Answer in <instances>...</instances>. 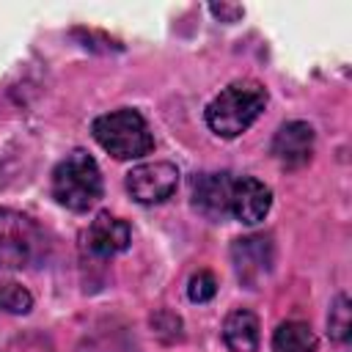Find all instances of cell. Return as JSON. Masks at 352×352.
I'll return each mask as SVG.
<instances>
[{
	"mask_svg": "<svg viewBox=\"0 0 352 352\" xmlns=\"http://www.w3.org/2000/svg\"><path fill=\"white\" fill-rule=\"evenodd\" d=\"M267 107V91L256 80H236L226 85L204 110L206 126L217 138H236L253 126Z\"/></svg>",
	"mask_w": 352,
	"mask_h": 352,
	"instance_id": "6da1fadb",
	"label": "cell"
},
{
	"mask_svg": "<svg viewBox=\"0 0 352 352\" xmlns=\"http://www.w3.org/2000/svg\"><path fill=\"white\" fill-rule=\"evenodd\" d=\"M52 198L72 212H85L102 198V170L88 151L74 148L55 165Z\"/></svg>",
	"mask_w": 352,
	"mask_h": 352,
	"instance_id": "7a4b0ae2",
	"label": "cell"
},
{
	"mask_svg": "<svg viewBox=\"0 0 352 352\" xmlns=\"http://www.w3.org/2000/svg\"><path fill=\"white\" fill-rule=\"evenodd\" d=\"M91 135L116 160H140L154 148V135L146 118L132 107H121L94 118Z\"/></svg>",
	"mask_w": 352,
	"mask_h": 352,
	"instance_id": "3957f363",
	"label": "cell"
},
{
	"mask_svg": "<svg viewBox=\"0 0 352 352\" xmlns=\"http://www.w3.org/2000/svg\"><path fill=\"white\" fill-rule=\"evenodd\" d=\"M47 250L44 231L22 212L0 206V270H25L41 261Z\"/></svg>",
	"mask_w": 352,
	"mask_h": 352,
	"instance_id": "277c9868",
	"label": "cell"
},
{
	"mask_svg": "<svg viewBox=\"0 0 352 352\" xmlns=\"http://www.w3.org/2000/svg\"><path fill=\"white\" fill-rule=\"evenodd\" d=\"M179 187V168L168 160H154L132 168L126 173V190L138 204H162Z\"/></svg>",
	"mask_w": 352,
	"mask_h": 352,
	"instance_id": "5b68a950",
	"label": "cell"
},
{
	"mask_svg": "<svg viewBox=\"0 0 352 352\" xmlns=\"http://www.w3.org/2000/svg\"><path fill=\"white\" fill-rule=\"evenodd\" d=\"M272 206V190L258 182L256 176H234L231 184V201H228V214L236 217L245 226H256L258 220L267 217Z\"/></svg>",
	"mask_w": 352,
	"mask_h": 352,
	"instance_id": "8992f818",
	"label": "cell"
},
{
	"mask_svg": "<svg viewBox=\"0 0 352 352\" xmlns=\"http://www.w3.org/2000/svg\"><path fill=\"white\" fill-rule=\"evenodd\" d=\"M314 143H316V135H314V126L305 124V121H286L275 138H272V157L294 170V168H302L311 162L314 157Z\"/></svg>",
	"mask_w": 352,
	"mask_h": 352,
	"instance_id": "52a82bcc",
	"label": "cell"
},
{
	"mask_svg": "<svg viewBox=\"0 0 352 352\" xmlns=\"http://www.w3.org/2000/svg\"><path fill=\"white\" fill-rule=\"evenodd\" d=\"M231 184L234 173L220 170V173H201L192 182V206L209 217V220H226L228 214V201H231Z\"/></svg>",
	"mask_w": 352,
	"mask_h": 352,
	"instance_id": "ba28073f",
	"label": "cell"
},
{
	"mask_svg": "<svg viewBox=\"0 0 352 352\" xmlns=\"http://www.w3.org/2000/svg\"><path fill=\"white\" fill-rule=\"evenodd\" d=\"M129 242H132V228L126 226V220H121L110 212L96 214L85 231V248L99 258L124 253L129 248Z\"/></svg>",
	"mask_w": 352,
	"mask_h": 352,
	"instance_id": "9c48e42d",
	"label": "cell"
},
{
	"mask_svg": "<svg viewBox=\"0 0 352 352\" xmlns=\"http://www.w3.org/2000/svg\"><path fill=\"white\" fill-rule=\"evenodd\" d=\"M231 256H234V267H236L239 280H245L253 289L258 283V278L272 264V245L267 236H245V239L234 242Z\"/></svg>",
	"mask_w": 352,
	"mask_h": 352,
	"instance_id": "30bf717a",
	"label": "cell"
},
{
	"mask_svg": "<svg viewBox=\"0 0 352 352\" xmlns=\"http://www.w3.org/2000/svg\"><path fill=\"white\" fill-rule=\"evenodd\" d=\"M223 341L228 344L231 352H256L258 341H261L256 314L248 308L231 311L223 322Z\"/></svg>",
	"mask_w": 352,
	"mask_h": 352,
	"instance_id": "8fae6325",
	"label": "cell"
},
{
	"mask_svg": "<svg viewBox=\"0 0 352 352\" xmlns=\"http://www.w3.org/2000/svg\"><path fill=\"white\" fill-rule=\"evenodd\" d=\"M272 352H316V336L305 322H280L272 333Z\"/></svg>",
	"mask_w": 352,
	"mask_h": 352,
	"instance_id": "7c38bea8",
	"label": "cell"
},
{
	"mask_svg": "<svg viewBox=\"0 0 352 352\" xmlns=\"http://www.w3.org/2000/svg\"><path fill=\"white\" fill-rule=\"evenodd\" d=\"M327 333L333 341H341L346 344L349 341V333H352V308H349V297L346 294H338L330 305V314H327Z\"/></svg>",
	"mask_w": 352,
	"mask_h": 352,
	"instance_id": "4fadbf2b",
	"label": "cell"
},
{
	"mask_svg": "<svg viewBox=\"0 0 352 352\" xmlns=\"http://www.w3.org/2000/svg\"><path fill=\"white\" fill-rule=\"evenodd\" d=\"M33 308V297L19 283H0V311L8 314H28Z\"/></svg>",
	"mask_w": 352,
	"mask_h": 352,
	"instance_id": "5bb4252c",
	"label": "cell"
},
{
	"mask_svg": "<svg viewBox=\"0 0 352 352\" xmlns=\"http://www.w3.org/2000/svg\"><path fill=\"white\" fill-rule=\"evenodd\" d=\"M217 292V278L209 270H198L187 283V297L192 302H209Z\"/></svg>",
	"mask_w": 352,
	"mask_h": 352,
	"instance_id": "9a60e30c",
	"label": "cell"
},
{
	"mask_svg": "<svg viewBox=\"0 0 352 352\" xmlns=\"http://www.w3.org/2000/svg\"><path fill=\"white\" fill-rule=\"evenodd\" d=\"M209 11L214 14V16H220L223 22H234L236 16H242L245 11H242V6H228V3H214V6H209Z\"/></svg>",
	"mask_w": 352,
	"mask_h": 352,
	"instance_id": "2e32d148",
	"label": "cell"
}]
</instances>
